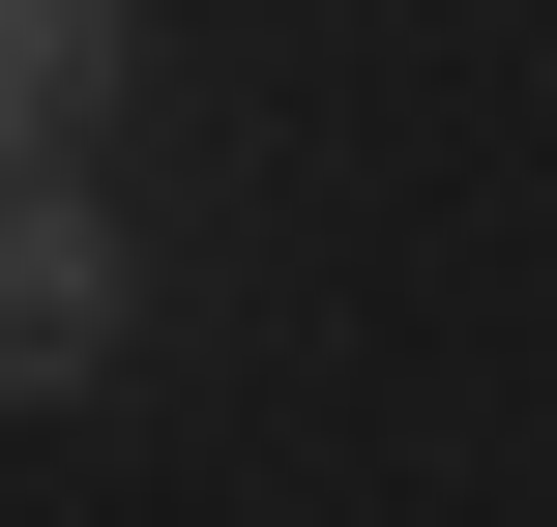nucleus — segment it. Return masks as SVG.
Instances as JSON below:
<instances>
[{
	"label": "nucleus",
	"mask_w": 557,
	"mask_h": 527,
	"mask_svg": "<svg viewBox=\"0 0 557 527\" xmlns=\"http://www.w3.org/2000/svg\"><path fill=\"white\" fill-rule=\"evenodd\" d=\"M88 352H117V205H88V176H59V147H29V176H0V381H29V411H59V381H88Z\"/></svg>",
	"instance_id": "1"
},
{
	"label": "nucleus",
	"mask_w": 557,
	"mask_h": 527,
	"mask_svg": "<svg viewBox=\"0 0 557 527\" xmlns=\"http://www.w3.org/2000/svg\"><path fill=\"white\" fill-rule=\"evenodd\" d=\"M117 117V0H0V176Z\"/></svg>",
	"instance_id": "2"
}]
</instances>
